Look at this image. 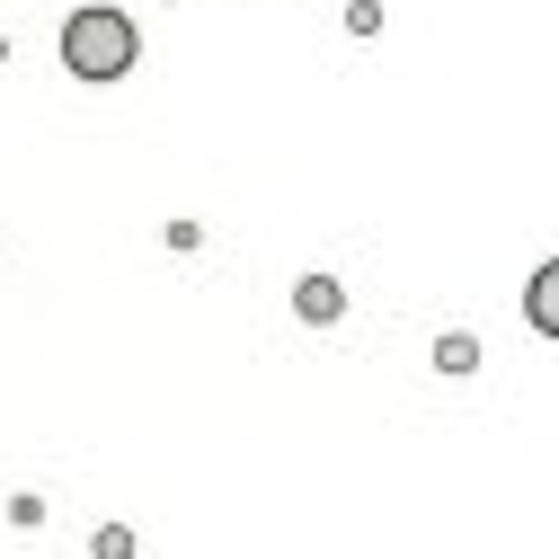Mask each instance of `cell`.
Instances as JSON below:
<instances>
[{
    "mask_svg": "<svg viewBox=\"0 0 559 559\" xmlns=\"http://www.w3.org/2000/svg\"><path fill=\"white\" fill-rule=\"evenodd\" d=\"M133 45H143V36H133L124 10H72V19H62V62H72L81 81H124L133 72Z\"/></svg>",
    "mask_w": 559,
    "mask_h": 559,
    "instance_id": "obj_1",
    "label": "cell"
},
{
    "mask_svg": "<svg viewBox=\"0 0 559 559\" xmlns=\"http://www.w3.org/2000/svg\"><path fill=\"white\" fill-rule=\"evenodd\" d=\"M294 302H302V320H337V311H346V294L329 285V275H311V285H302Z\"/></svg>",
    "mask_w": 559,
    "mask_h": 559,
    "instance_id": "obj_2",
    "label": "cell"
},
{
    "mask_svg": "<svg viewBox=\"0 0 559 559\" xmlns=\"http://www.w3.org/2000/svg\"><path fill=\"white\" fill-rule=\"evenodd\" d=\"M550 285H559V275L542 266V275H533V320H542V329H559V294H550Z\"/></svg>",
    "mask_w": 559,
    "mask_h": 559,
    "instance_id": "obj_3",
    "label": "cell"
},
{
    "mask_svg": "<svg viewBox=\"0 0 559 559\" xmlns=\"http://www.w3.org/2000/svg\"><path fill=\"white\" fill-rule=\"evenodd\" d=\"M436 365H444V373H471V365H479V346H471V337H444V346H436Z\"/></svg>",
    "mask_w": 559,
    "mask_h": 559,
    "instance_id": "obj_4",
    "label": "cell"
}]
</instances>
